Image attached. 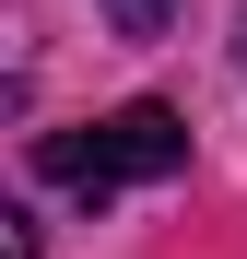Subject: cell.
I'll list each match as a JSON object with an SVG mask.
<instances>
[{
  "instance_id": "obj_1",
  "label": "cell",
  "mask_w": 247,
  "mask_h": 259,
  "mask_svg": "<svg viewBox=\"0 0 247 259\" xmlns=\"http://www.w3.org/2000/svg\"><path fill=\"white\" fill-rule=\"evenodd\" d=\"M35 177L71 189V200H118V189H165V177H188V118L177 106H106V118H82V130H47L35 142Z\"/></svg>"
},
{
  "instance_id": "obj_2",
  "label": "cell",
  "mask_w": 247,
  "mask_h": 259,
  "mask_svg": "<svg viewBox=\"0 0 247 259\" xmlns=\"http://www.w3.org/2000/svg\"><path fill=\"white\" fill-rule=\"evenodd\" d=\"M94 12H106L118 35H165V24H177V12H188V0H94Z\"/></svg>"
}]
</instances>
